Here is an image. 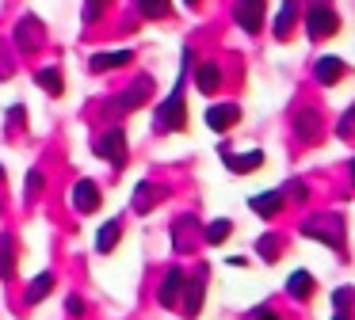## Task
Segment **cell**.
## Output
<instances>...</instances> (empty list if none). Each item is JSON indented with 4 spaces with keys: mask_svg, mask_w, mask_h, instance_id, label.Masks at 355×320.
<instances>
[{
    "mask_svg": "<svg viewBox=\"0 0 355 320\" xmlns=\"http://www.w3.org/2000/svg\"><path fill=\"white\" fill-rule=\"evenodd\" d=\"M332 320H347V312H344V309H336V312H332Z\"/></svg>",
    "mask_w": 355,
    "mask_h": 320,
    "instance_id": "33",
    "label": "cell"
},
{
    "mask_svg": "<svg viewBox=\"0 0 355 320\" xmlns=\"http://www.w3.org/2000/svg\"><path fill=\"white\" fill-rule=\"evenodd\" d=\"M347 301H352V290H347V286H340L336 294H332V305H336V309H347Z\"/></svg>",
    "mask_w": 355,
    "mask_h": 320,
    "instance_id": "28",
    "label": "cell"
},
{
    "mask_svg": "<svg viewBox=\"0 0 355 320\" xmlns=\"http://www.w3.org/2000/svg\"><path fill=\"white\" fill-rule=\"evenodd\" d=\"M16 274V240L12 233H0V278H12Z\"/></svg>",
    "mask_w": 355,
    "mask_h": 320,
    "instance_id": "14",
    "label": "cell"
},
{
    "mask_svg": "<svg viewBox=\"0 0 355 320\" xmlns=\"http://www.w3.org/2000/svg\"><path fill=\"white\" fill-rule=\"evenodd\" d=\"M225 157V164H230V172H252V168H260L263 164V152L260 149H252V152H245V157H233V152H222Z\"/></svg>",
    "mask_w": 355,
    "mask_h": 320,
    "instance_id": "17",
    "label": "cell"
},
{
    "mask_svg": "<svg viewBox=\"0 0 355 320\" xmlns=\"http://www.w3.org/2000/svg\"><path fill=\"white\" fill-rule=\"evenodd\" d=\"M313 73H317V80L321 84H336V80H344L347 76V61H340V57H321L313 65Z\"/></svg>",
    "mask_w": 355,
    "mask_h": 320,
    "instance_id": "11",
    "label": "cell"
},
{
    "mask_svg": "<svg viewBox=\"0 0 355 320\" xmlns=\"http://www.w3.org/2000/svg\"><path fill=\"white\" fill-rule=\"evenodd\" d=\"M248 206H252V213H260V217H275V213L283 210V195H279V190L252 195V198H248Z\"/></svg>",
    "mask_w": 355,
    "mask_h": 320,
    "instance_id": "13",
    "label": "cell"
},
{
    "mask_svg": "<svg viewBox=\"0 0 355 320\" xmlns=\"http://www.w3.org/2000/svg\"><path fill=\"white\" fill-rule=\"evenodd\" d=\"M202 290H207V274H195V282L184 290V312L187 317H199V305H202Z\"/></svg>",
    "mask_w": 355,
    "mask_h": 320,
    "instance_id": "15",
    "label": "cell"
},
{
    "mask_svg": "<svg viewBox=\"0 0 355 320\" xmlns=\"http://www.w3.org/2000/svg\"><path fill=\"white\" fill-rule=\"evenodd\" d=\"M230 229H233V225H230L225 217H222V221H210V229H207V240H210V244H222L225 236H230Z\"/></svg>",
    "mask_w": 355,
    "mask_h": 320,
    "instance_id": "25",
    "label": "cell"
},
{
    "mask_svg": "<svg viewBox=\"0 0 355 320\" xmlns=\"http://www.w3.org/2000/svg\"><path fill=\"white\" fill-rule=\"evenodd\" d=\"M149 96H153V80H146V76H141V80H134L130 88L123 91V96H115V99H111V111L126 114V111H134V107H141Z\"/></svg>",
    "mask_w": 355,
    "mask_h": 320,
    "instance_id": "3",
    "label": "cell"
},
{
    "mask_svg": "<svg viewBox=\"0 0 355 320\" xmlns=\"http://www.w3.org/2000/svg\"><path fill=\"white\" fill-rule=\"evenodd\" d=\"M16 46H19L24 53H31V50H39V46H42V23L35 19V15L19 19V27H16Z\"/></svg>",
    "mask_w": 355,
    "mask_h": 320,
    "instance_id": "5",
    "label": "cell"
},
{
    "mask_svg": "<svg viewBox=\"0 0 355 320\" xmlns=\"http://www.w3.org/2000/svg\"><path fill=\"white\" fill-rule=\"evenodd\" d=\"M134 53L130 50H115V53H96L92 57V69L96 73H103V69H119V65H130Z\"/></svg>",
    "mask_w": 355,
    "mask_h": 320,
    "instance_id": "18",
    "label": "cell"
},
{
    "mask_svg": "<svg viewBox=\"0 0 355 320\" xmlns=\"http://www.w3.org/2000/svg\"><path fill=\"white\" fill-rule=\"evenodd\" d=\"M161 195H164V190H157L153 183H138V190H134V210H138V213L141 210H153V206H157L153 198H161Z\"/></svg>",
    "mask_w": 355,
    "mask_h": 320,
    "instance_id": "22",
    "label": "cell"
},
{
    "mask_svg": "<svg viewBox=\"0 0 355 320\" xmlns=\"http://www.w3.org/2000/svg\"><path fill=\"white\" fill-rule=\"evenodd\" d=\"M39 84L50 91V96H62V73H58V69H42V73H39Z\"/></svg>",
    "mask_w": 355,
    "mask_h": 320,
    "instance_id": "24",
    "label": "cell"
},
{
    "mask_svg": "<svg viewBox=\"0 0 355 320\" xmlns=\"http://www.w3.org/2000/svg\"><path fill=\"white\" fill-rule=\"evenodd\" d=\"M180 294H184V271L172 267V271L164 274V282H161V305H164V309H172V305L180 301Z\"/></svg>",
    "mask_w": 355,
    "mask_h": 320,
    "instance_id": "10",
    "label": "cell"
},
{
    "mask_svg": "<svg viewBox=\"0 0 355 320\" xmlns=\"http://www.w3.org/2000/svg\"><path fill=\"white\" fill-rule=\"evenodd\" d=\"M256 251H260V256H263V259H268V263H271V259L279 256V240H275V236H271V233H268V236H260V240H256Z\"/></svg>",
    "mask_w": 355,
    "mask_h": 320,
    "instance_id": "26",
    "label": "cell"
},
{
    "mask_svg": "<svg viewBox=\"0 0 355 320\" xmlns=\"http://www.w3.org/2000/svg\"><path fill=\"white\" fill-rule=\"evenodd\" d=\"M336 130H340V137H347V134H352V111H347L344 118H340V126H336Z\"/></svg>",
    "mask_w": 355,
    "mask_h": 320,
    "instance_id": "31",
    "label": "cell"
},
{
    "mask_svg": "<svg viewBox=\"0 0 355 320\" xmlns=\"http://www.w3.org/2000/svg\"><path fill=\"white\" fill-rule=\"evenodd\" d=\"M218 84H222V69L214 65V61H202L199 69H195V88L199 91H218Z\"/></svg>",
    "mask_w": 355,
    "mask_h": 320,
    "instance_id": "12",
    "label": "cell"
},
{
    "mask_svg": "<svg viewBox=\"0 0 355 320\" xmlns=\"http://www.w3.org/2000/svg\"><path fill=\"white\" fill-rule=\"evenodd\" d=\"M252 317H256V320H283V317H275V312H271V309H263V305H260V309L252 312Z\"/></svg>",
    "mask_w": 355,
    "mask_h": 320,
    "instance_id": "32",
    "label": "cell"
},
{
    "mask_svg": "<svg viewBox=\"0 0 355 320\" xmlns=\"http://www.w3.org/2000/svg\"><path fill=\"white\" fill-rule=\"evenodd\" d=\"M39 187H42V175H39V168H35V172H27V190H24V195L35 198V195H39Z\"/></svg>",
    "mask_w": 355,
    "mask_h": 320,
    "instance_id": "27",
    "label": "cell"
},
{
    "mask_svg": "<svg viewBox=\"0 0 355 320\" xmlns=\"http://www.w3.org/2000/svg\"><path fill=\"white\" fill-rule=\"evenodd\" d=\"M187 114H184V88H172V96L157 107V130H184Z\"/></svg>",
    "mask_w": 355,
    "mask_h": 320,
    "instance_id": "1",
    "label": "cell"
},
{
    "mask_svg": "<svg viewBox=\"0 0 355 320\" xmlns=\"http://www.w3.org/2000/svg\"><path fill=\"white\" fill-rule=\"evenodd\" d=\"M286 290H291V297H309V294H313V274H309V271H294L291 278H286Z\"/></svg>",
    "mask_w": 355,
    "mask_h": 320,
    "instance_id": "21",
    "label": "cell"
},
{
    "mask_svg": "<svg viewBox=\"0 0 355 320\" xmlns=\"http://www.w3.org/2000/svg\"><path fill=\"white\" fill-rule=\"evenodd\" d=\"M298 19V0H283L279 8V19H275V38H286L291 35V23Z\"/></svg>",
    "mask_w": 355,
    "mask_h": 320,
    "instance_id": "19",
    "label": "cell"
},
{
    "mask_svg": "<svg viewBox=\"0 0 355 320\" xmlns=\"http://www.w3.org/2000/svg\"><path fill=\"white\" fill-rule=\"evenodd\" d=\"M187 4H199V0H187Z\"/></svg>",
    "mask_w": 355,
    "mask_h": 320,
    "instance_id": "34",
    "label": "cell"
},
{
    "mask_svg": "<svg viewBox=\"0 0 355 320\" xmlns=\"http://www.w3.org/2000/svg\"><path fill=\"white\" fill-rule=\"evenodd\" d=\"M85 4H88V12H85V15H88V19H96V15H100V8L107 4V0H85Z\"/></svg>",
    "mask_w": 355,
    "mask_h": 320,
    "instance_id": "30",
    "label": "cell"
},
{
    "mask_svg": "<svg viewBox=\"0 0 355 320\" xmlns=\"http://www.w3.org/2000/svg\"><path fill=\"white\" fill-rule=\"evenodd\" d=\"M119 236H123V225H119L115 217L103 221V225H100V236H96V251H103V256H107V251L119 244Z\"/></svg>",
    "mask_w": 355,
    "mask_h": 320,
    "instance_id": "16",
    "label": "cell"
},
{
    "mask_svg": "<svg viewBox=\"0 0 355 320\" xmlns=\"http://www.w3.org/2000/svg\"><path fill=\"white\" fill-rule=\"evenodd\" d=\"M294 130H298L302 141H317V137H321V114H317L313 107H302V111L294 114Z\"/></svg>",
    "mask_w": 355,
    "mask_h": 320,
    "instance_id": "9",
    "label": "cell"
},
{
    "mask_svg": "<svg viewBox=\"0 0 355 320\" xmlns=\"http://www.w3.org/2000/svg\"><path fill=\"white\" fill-rule=\"evenodd\" d=\"M336 12H332L329 4H321L317 0L313 8H309V15H306V30H309V38H324V35H336Z\"/></svg>",
    "mask_w": 355,
    "mask_h": 320,
    "instance_id": "2",
    "label": "cell"
},
{
    "mask_svg": "<svg viewBox=\"0 0 355 320\" xmlns=\"http://www.w3.org/2000/svg\"><path fill=\"white\" fill-rule=\"evenodd\" d=\"M96 152H100L103 160H111L115 168H123L126 164V137H123V130H107V134L96 141Z\"/></svg>",
    "mask_w": 355,
    "mask_h": 320,
    "instance_id": "4",
    "label": "cell"
},
{
    "mask_svg": "<svg viewBox=\"0 0 355 320\" xmlns=\"http://www.w3.org/2000/svg\"><path fill=\"white\" fill-rule=\"evenodd\" d=\"M50 290H54V274H50V271H42L39 278H35L31 286H27V305H39L42 297L50 294Z\"/></svg>",
    "mask_w": 355,
    "mask_h": 320,
    "instance_id": "20",
    "label": "cell"
},
{
    "mask_svg": "<svg viewBox=\"0 0 355 320\" xmlns=\"http://www.w3.org/2000/svg\"><path fill=\"white\" fill-rule=\"evenodd\" d=\"M96 206H100V187H96L92 179H80L77 187H73V210H77V213H92Z\"/></svg>",
    "mask_w": 355,
    "mask_h": 320,
    "instance_id": "8",
    "label": "cell"
},
{
    "mask_svg": "<svg viewBox=\"0 0 355 320\" xmlns=\"http://www.w3.org/2000/svg\"><path fill=\"white\" fill-rule=\"evenodd\" d=\"M168 0H138V12L146 15V19H164L168 15Z\"/></svg>",
    "mask_w": 355,
    "mask_h": 320,
    "instance_id": "23",
    "label": "cell"
},
{
    "mask_svg": "<svg viewBox=\"0 0 355 320\" xmlns=\"http://www.w3.org/2000/svg\"><path fill=\"white\" fill-rule=\"evenodd\" d=\"M237 23L248 35H256L263 27V0H237Z\"/></svg>",
    "mask_w": 355,
    "mask_h": 320,
    "instance_id": "7",
    "label": "cell"
},
{
    "mask_svg": "<svg viewBox=\"0 0 355 320\" xmlns=\"http://www.w3.org/2000/svg\"><path fill=\"white\" fill-rule=\"evenodd\" d=\"M237 118H241L237 103H214V107L207 111V126L214 130V134H222V130L237 126Z\"/></svg>",
    "mask_w": 355,
    "mask_h": 320,
    "instance_id": "6",
    "label": "cell"
},
{
    "mask_svg": "<svg viewBox=\"0 0 355 320\" xmlns=\"http://www.w3.org/2000/svg\"><path fill=\"white\" fill-rule=\"evenodd\" d=\"M65 309H69V317H85V301H80V297H69Z\"/></svg>",
    "mask_w": 355,
    "mask_h": 320,
    "instance_id": "29",
    "label": "cell"
}]
</instances>
